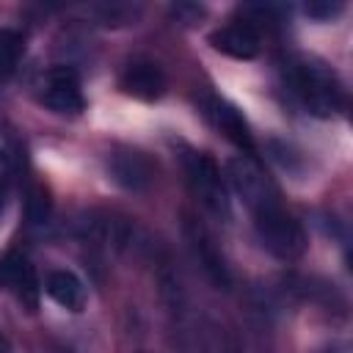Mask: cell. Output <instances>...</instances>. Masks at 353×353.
<instances>
[{"mask_svg":"<svg viewBox=\"0 0 353 353\" xmlns=\"http://www.w3.org/2000/svg\"><path fill=\"white\" fill-rule=\"evenodd\" d=\"M204 110H207L210 121H212L240 152H245V157H254L256 146H254L251 130H248L243 113H240L232 102H226L223 97H207V99H204Z\"/></svg>","mask_w":353,"mask_h":353,"instance_id":"obj_8","label":"cell"},{"mask_svg":"<svg viewBox=\"0 0 353 353\" xmlns=\"http://www.w3.org/2000/svg\"><path fill=\"white\" fill-rule=\"evenodd\" d=\"M254 215V229L259 243L281 262H292L298 256H303L306 251V232L303 226L281 207L279 193L256 201L248 207Z\"/></svg>","mask_w":353,"mask_h":353,"instance_id":"obj_2","label":"cell"},{"mask_svg":"<svg viewBox=\"0 0 353 353\" xmlns=\"http://www.w3.org/2000/svg\"><path fill=\"white\" fill-rule=\"evenodd\" d=\"M287 80L295 91V97L301 99V105L320 119H328L334 113H339L345 108V88L342 80L336 77V72L312 55H301L295 61H290L287 66Z\"/></svg>","mask_w":353,"mask_h":353,"instance_id":"obj_1","label":"cell"},{"mask_svg":"<svg viewBox=\"0 0 353 353\" xmlns=\"http://www.w3.org/2000/svg\"><path fill=\"white\" fill-rule=\"evenodd\" d=\"M0 290L11 292L22 309L28 312H36L39 306V279H36V270L33 265L28 262L25 254L19 251H8L0 256Z\"/></svg>","mask_w":353,"mask_h":353,"instance_id":"obj_6","label":"cell"},{"mask_svg":"<svg viewBox=\"0 0 353 353\" xmlns=\"http://www.w3.org/2000/svg\"><path fill=\"white\" fill-rule=\"evenodd\" d=\"M182 234L188 240V248L190 254L196 256V262L201 265L204 276L218 287V290H229L232 287V273H229V265H226V256L221 254L212 232L193 215H185L182 218Z\"/></svg>","mask_w":353,"mask_h":353,"instance_id":"obj_4","label":"cell"},{"mask_svg":"<svg viewBox=\"0 0 353 353\" xmlns=\"http://www.w3.org/2000/svg\"><path fill=\"white\" fill-rule=\"evenodd\" d=\"M25 52V39L17 30H0V80L8 77Z\"/></svg>","mask_w":353,"mask_h":353,"instance_id":"obj_12","label":"cell"},{"mask_svg":"<svg viewBox=\"0 0 353 353\" xmlns=\"http://www.w3.org/2000/svg\"><path fill=\"white\" fill-rule=\"evenodd\" d=\"M108 174L116 185H121L124 190H146L154 179V165L152 160L138 152V149H113L108 157Z\"/></svg>","mask_w":353,"mask_h":353,"instance_id":"obj_7","label":"cell"},{"mask_svg":"<svg viewBox=\"0 0 353 353\" xmlns=\"http://www.w3.org/2000/svg\"><path fill=\"white\" fill-rule=\"evenodd\" d=\"M39 99L44 108L61 116H77L85 108L80 77L72 66H52L39 80Z\"/></svg>","mask_w":353,"mask_h":353,"instance_id":"obj_5","label":"cell"},{"mask_svg":"<svg viewBox=\"0 0 353 353\" xmlns=\"http://www.w3.org/2000/svg\"><path fill=\"white\" fill-rule=\"evenodd\" d=\"M44 292L63 309L69 312H83L85 301H88V292H85V284L80 281L77 273L66 270V268H55L47 273L44 279Z\"/></svg>","mask_w":353,"mask_h":353,"instance_id":"obj_11","label":"cell"},{"mask_svg":"<svg viewBox=\"0 0 353 353\" xmlns=\"http://www.w3.org/2000/svg\"><path fill=\"white\" fill-rule=\"evenodd\" d=\"M185 176L193 196L218 218H229V193L218 163L204 152H185Z\"/></svg>","mask_w":353,"mask_h":353,"instance_id":"obj_3","label":"cell"},{"mask_svg":"<svg viewBox=\"0 0 353 353\" xmlns=\"http://www.w3.org/2000/svg\"><path fill=\"white\" fill-rule=\"evenodd\" d=\"M328 353H345V350H328Z\"/></svg>","mask_w":353,"mask_h":353,"instance_id":"obj_18","label":"cell"},{"mask_svg":"<svg viewBox=\"0 0 353 353\" xmlns=\"http://www.w3.org/2000/svg\"><path fill=\"white\" fill-rule=\"evenodd\" d=\"M0 353H8V347H6V345H0Z\"/></svg>","mask_w":353,"mask_h":353,"instance_id":"obj_17","label":"cell"},{"mask_svg":"<svg viewBox=\"0 0 353 353\" xmlns=\"http://www.w3.org/2000/svg\"><path fill=\"white\" fill-rule=\"evenodd\" d=\"M50 212H52V201H50V193L44 185L33 182L25 193V215L30 223H47L50 221Z\"/></svg>","mask_w":353,"mask_h":353,"instance_id":"obj_13","label":"cell"},{"mask_svg":"<svg viewBox=\"0 0 353 353\" xmlns=\"http://www.w3.org/2000/svg\"><path fill=\"white\" fill-rule=\"evenodd\" d=\"M210 44L218 50V52H223V55H229V58H237V61H251V58H256V52H259V30H256V25L254 22H229V25H223V28H218V30H212L210 33Z\"/></svg>","mask_w":353,"mask_h":353,"instance_id":"obj_10","label":"cell"},{"mask_svg":"<svg viewBox=\"0 0 353 353\" xmlns=\"http://www.w3.org/2000/svg\"><path fill=\"white\" fill-rule=\"evenodd\" d=\"M119 85L127 97H135L141 102H154L165 94V72L154 61H132L124 66Z\"/></svg>","mask_w":353,"mask_h":353,"instance_id":"obj_9","label":"cell"},{"mask_svg":"<svg viewBox=\"0 0 353 353\" xmlns=\"http://www.w3.org/2000/svg\"><path fill=\"white\" fill-rule=\"evenodd\" d=\"M342 3H309L303 11L309 14V17H314V19H331V17H336V14H342Z\"/></svg>","mask_w":353,"mask_h":353,"instance_id":"obj_14","label":"cell"},{"mask_svg":"<svg viewBox=\"0 0 353 353\" xmlns=\"http://www.w3.org/2000/svg\"><path fill=\"white\" fill-rule=\"evenodd\" d=\"M6 199H8V182H6V171L0 168V215L6 210Z\"/></svg>","mask_w":353,"mask_h":353,"instance_id":"obj_15","label":"cell"},{"mask_svg":"<svg viewBox=\"0 0 353 353\" xmlns=\"http://www.w3.org/2000/svg\"><path fill=\"white\" fill-rule=\"evenodd\" d=\"M226 353H240V347H237V342H229V345H226Z\"/></svg>","mask_w":353,"mask_h":353,"instance_id":"obj_16","label":"cell"}]
</instances>
